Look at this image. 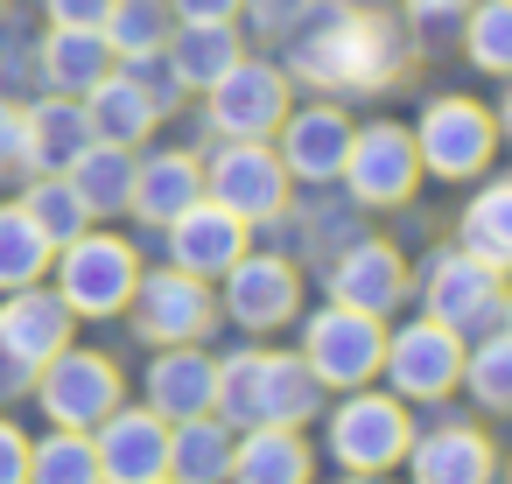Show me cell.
<instances>
[{
  "mask_svg": "<svg viewBox=\"0 0 512 484\" xmlns=\"http://www.w3.org/2000/svg\"><path fill=\"white\" fill-rule=\"evenodd\" d=\"M288 71L323 85V92H379L400 71V29L379 8H351V0H323L316 15H295Z\"/></svg>",
  "mask_w": 512,
  "mask_h": 484,
  "instance_id": "cell-1",
  "label": "cell"
},
{
  "mask_svg": "<svg viewBox=\"0 0 512 484\" xmlns=\"http://www.w3.org/2000/svg\"><path fill=\"white\" fill-rule=\"evenodd\" d=\"M323 379L295 358V351H239L218 365V400L211 414L225 428H253V421H281V428H302L316 407H323Z\"/></svg>",
  "mask_w": 512,
  "mask_h": 484,
  "instance_id": "cell-2",
  "label": "cell"
},
{
  "mask_svg": "<svg viewBox=\"0 0 512 484\" xmlns=\"http://www.w3.org/2000/svg\"><path fill=\"white\" fill-rule=\"evenodd\" d=\"M414 155H421V176H442V183L484 176L491 155H498V120H491V106H477V99H463V92L428 99V113L414 120Z\"/></svg>",
  "mask_w": 512,
  "mask_h": 484,
  "instance_id": "cell-3",
  "label": "cell"
},
{
  "mask_svg": "<svg viewBox=\"0 0 512 484\" xmlns=\"http://www.w3.org/2000/svg\"><path fill=\"white\" fill-rule=\"evenodd\" d=\"M57 260V295L71 316H120L134 302V281H141V253L120 239V232H78L71 246L50 253Z\"/></svg>",
  "mask_w": 512,
  "mask_h": 484,
  "instance_id": "cell-4",
  "label": "cell"
},
{
  "mask_svg": "<svg viewBox=\"0 0 512 484\" xmlns=\"http://www.w3.org/2000/svg\"><path fill=\"white\" fill-rule=\"evenodd\" d=\"M421 302H428V323H442L456 337H484L505 323V274L463 246H442L421 267Z\"/></svg>",
  "mask_w": 512,
  "mask_h": 484,
  "instance_id": "cell-5",
  "label": "cell"
},
{
  "mask_svg": "<svg viewBox=\"0 0 512 484\" xmlns=\"http://www.w3.org/2000/svg\"><path fill=\"white\" fill-rule=\"evenodd\" d=\"M337 183L351 190V204L365 211H393L421 190V155H414V134L400 120H372V127H351V148H344V169Z\"/></svg>",
  "mask_w": 512,
  "mask_h": 484,
  "instance_id": "cell-6",
  "label": "cell"
},
{
  "mask_svg": "<svg viewBox=\"0 0 512 484\" xmlns=\"http://www.w3.org/2000/svg\"><path fill=\"white\" fill-rule=\"evenodd\" d=\"M407 442H414V421H407V407H400L393 393L351 386V393L330 407V456H337L351 477L393 470V463L407 456Z\"/></svg>",
  "mask_w": 512,
  "mask_h": 484,
  "instance_id": "cell-7",
  "label": "cell"
},
{
  "mask_svg": "<svg viewBox=\"0 0 512 484\" xmlns=\"http://www.w3.org/2000/svg\"><path fill=\"white\" fill-rule=\"evenodd\" d=\"M29 386H36L50 428H78V435H92V428L120 407V365H113L106 351H78V344H64Z\"/></svg>",
  "mask_w": 512,
  "mask_h": 484,
  "instance_id": "cell-8",
  "label": "cell"
},
{
  "mask_svg": "<svg viewBox=\"0 0 512 484\" xmlns=\"http://www.w3.org/2000/svg\"><path fill=\"white\" fill-rule=\"evenodd\" d=\"M64 344H71V309H64V295L43 288V281L8 288V302H0V379H8V386H29Z\"/></svg>",
  "mask_w": 512,
  "mask_h": 484,
  "instance_id": "cell-9",
  "label": "cell"
},
{
  "mask_svg": "<svg viewBox=\"0 0 512 484\" xmlns=\"http://www.w3.org/2000/svg\"><path fill=\"white\" fill-rule=\"evenodd\" d=\"M379 358H386V330H379V316H358V309H344V302H330V309H316L309 323H302V365L323 379V386H372L379 379Z\"/></svg>",
  "mask_w": 512,
  "mask_h": 484,
  "instance_id": "cell-10",
  "label": "cell"
},
{
  "mask_svg": "<svg viewBox=\"0 0 512 484\" xmlns=\"http://www.w3.org/2000/svg\"><path fill=\"white\" fill-rule=\"evenodd\" d=\"M204 197L225 204L246 225H267V218L288 211V169H281V155L267 141H225L204 162Z\"/></svg>",
  "mask_w": 512,
  "mask_h": 484,
  "instance_id": "cell-11",
  "label": "cell"
},
{
  "mask_svg": "<svg viewBox=\"0 0 512 484\" xmlns=\"http://www.w3.org/2000/svg\"><path fill=\"white\" fill-rule=\"evenodd\" d=\"M127 309H134V330H141L148 344H204L211 323H218V295H211L197 274H183V267L141 274Z\"/></svg>",
  "mask_w": 512,
  "mask_h": 484,
  "instance_id": "cell-12",
  "label": "cell"
},
{
  "mask_svg": "<svg viewBox=\"0 0 512 484\" xmlns=\"http://www.w3.org/2000/svg\"><path fill=\"white\" fill-rule=\"evenodd\" d=\"M379 372L393 379V400H442L463 379V337L442 330V323H428V316L407 323V330H386Z\"/></svg>",
  "mask_w": 512,
  "mask_h": 484,
  "instance_id": "cell-13",
  "label": "cell"
},
{
  "mask_svg": "<svg viewBox=\"0 0 512 484\" xmlns=\"http://www.w3.org/2000/svg\"><path fill=\"white\" fill-rule=\"evenodd\" d=\"M204 99H211V127L225 141H274V127L288 113V71L260 64V57H239Z\"/></svg>",
  "mask_w": 512,
  "mask_h": 484,
  "instance_id": "cell-14",
  "label": "cell"
},
{
  "mask_svg": "<svg viewBox=\"0 0 512 484\" xmlns=\"http://www.w3.org/2000/svg\"><path fill=\"white\" fill-rule=\"evenodd\" d=\"M218 281H225V316L239 330H281L302 309V274L281 253H239Z\"/></svg>",
  "mask_w": 512,
  "mask_h": 484,
  "instance_id": "cell-15",
  "label": "cell"
},
{
  "mask_svg": "<svg viewBox=\"0 0 512 484\" xmlns=\"http://www.w3.org/2000/svg\"><path fill=\"white\" fill-rule=\"evenodd\" d=\"M344 148H351V113L344 106H288L281 127H274V155L288 169V183H337L344 169Z\"/></svg>",
  "mask_w": 512,
  "mask_h": 484,
  "instance_id": "cell-16",
  "label": "cell"
},
{
  "mask_svg": "<svg viewBox=\"0 0 512 484\" xmlns=\"http://www.w3.org/2000/svg\"><path fill=\"white\" fill-rule=\"evenodd\" d=\"M92 449H99V477L106 484H148V477H169V421L155 407H113L99 428H92Z\"/></svg>",
  "mask_w": 512,
  "mask_h": 484,
  "instance_id": "cell-17",
  "label": "cell"
},
{
  "mask_svg": "<svg viewBox=\"0 0 512 484\" xmlns=\"http://www.w3.org/2000/svg\"><path fill=\"white\" fill-rule=\"evenodd\" d=\"M162 239H169V267H183V274L211 281V274H225V267L246 253L253 225H246V218H232L225 204L197 197V204H183V211L162 225Z\"/></svg>",
  "mask_w": 512,
  "mask_h": 484,
  "instance_id": "cell-18",
  "label": "cell"
},
{
  "mask_svg": "<svg viewBox=\"0 0 512 484\" xmlns=\"http://www.w3.org/2000/svg\"><path fill=\"white\" fill-rule=\"evenodd\" d=\"M330 302L358 309V316H393L407 302V260L386 246V239H351L330 267Z\"/></svg>",
  "mask_w": 512,
  "mask_h": 484,
  "instance_id": "cell-19",
  "label": "cell"
},
{
  "mask_svg": "<svg viewBox=\"0 0 512 484\" xmlns=\"http://www.w3.org/2000/svg\"><path fill=\"white\" fill-rule=\"evenodd\" d=\"M85 148H92L85 99H64V92H50V99L22 106V162H29L36 176H64V169H71Z\"/></svg>",
  "mask_w": 512,
  "mask_h": 484,
  "instance_id": "cell-20",
  "label": "cell"
},
{
  "mask_svg": "<svg viewBox=\"0 0 512 484\" xmlns=\"http://www.w3.org/2000/svg\"><path fill=\"white\" fill-rule=\"evenodd\" d=\"M162 99L134 78V71H106L92 92H85V120H92V141H113V148H141L155 127H162Z\"/></svg>",
  "mask_w": 512,
  "mask_h": 484,
  "instance_id": "cell-21",
  "label": "cell"
},
{
  "mask_svg": "<svg viewBox=\"0 0 512 484\" xmlns=\"http://www.w3.org/2000/svg\"><path fill=\"white\" fill-rule=\"evenodd\" d=\"M239 57H246L239 22H176V29H169V50H162L176 92H211Z\"/></svg>",
  "mask_w": 512,
  "mask_h": 484,
  "instance_id": "cell-22",
  "label": "cell"
},
{
  "mask_svg": "<svg viewBox=\"0 0 512 484\" xmlns=\"http://www.w3.org/2000/svg\"><path fill=\"white\" fill-rule=\"evenodd\" d=\"M218 400V358H204L197 344H162V358L148 365V407L162 421H190L211 414Z\"/></svg>",
  "mask_w": 512,
  "mask_h": 484,
  "instance_id": "cell-23",
  "label": "cell"
},
{
  "mask_svg": "<svg viewBox=\"0 0 512 484\" xmlns=\"http://www.w3.org/2000/svg\"><path fill=\"white\" fill-rule=\"evenodd\" d=\"M204 197V162L197 155H183V148H155L148 162H134V197H127V211L134 218H148V225H169L183 204H197Z\"/></svg>",
  "mask_w": 512,
  "mask_h": 484,
  "instance_id": "cell-24",
  "label": "cell"
},
{
  "mask_svg": "<svg viewBox=\"0 0 512 484\" xmlns=\"http://www.w3.org/2000/svg\"><path fill=\"white\" fill-rule=\"evenodd\" d=\"M225 484H309V442H302V428L253 421L232 442V477Z\"/></svg>",
  "mask_w": 512,
  "mask_h": 484,
  "instance_id": "cell-25",
  "label": "cell"
},
{
  "mask_svg": "<svg viewBox=\"0 0 512 484\" xmlns=\"http://www.w3.org/2000/svg\"><path fill=\"white\" fill-rule=\"evenodd\" d=\"M414 456V484H491L498 477V456L477 428H435V435H414L407 442Z\"/></svg>",
  "mask_w": 512,
  "mask_h": 484,
  "instance_id": "cell-26",
  "label": "cell"
},
{
  "mask_svg": "<svg viewBox=\"0 0 512 484\" xmlns=\"http://www.w3.org/2000/svg\"><path fill=\"white\" fill-rule=\"evenodd\" d=\"M232 442H239V428H225L218 414L169 421V477L176 484H225L232 477Z\"/></svg>",
  "mask_w": 512,
  "mask_h": 484,
  "instance_id": "cell-27",
  "label": "cell"
},
{
  "mask_svg": "<svg viewBox=\"0 0 512 484\" xmlns=\"http://www.w3.org/2000/svg\"><path fill=\"white\" fill-rule=\"evenodd\" d=\"M106 71H120V57L106 50L99 29H50V43H43V78H50V92L85 99Z\"/></svg>",
  "mask_w": 512,
  "mask_h": 484,
  "instance_id": "cell-28",
  "label": "cell"
},
{
  "mask_svg": "<svg viewBox=\"0 0 512 484\" xmlns=\"http://www.w3.org/2000/svg\"><path fill=\"white\" fill-rule=\"evenodd\" d=\"M64 183L78 190V204H85L92 218H120V211H127V197H134V148L92 141V148L64 169Z\"/></svg>",
  "mask_w": 512,
  "mask_h": 484,
  "instance_id": "cell-29",
  "label": "cell"
},
{
  "mask_svg": "<svg viewBox=\"0 0 512 484\" xmlns=\"http://www.w3.org/2000/svg\"><path fill=\"white\" fill-rule=\"evenodd\" d=\"M456 246H463V253H477L484 267L512 274V176H491V183L463 204Z\"/></svg>",
  "mask_w": 512,
  "mask_h": 484,
  "instance_id": "cell-30",
  "label": "cell"
},
{
  "mask_svg": "<svg viewBox=\"0 0 512 484\" xmlns=\"http://www.w3.org/2000/svg\"><path fill=\"white\" fill-rule=\"evenodd\" d=\"M169 29H176L169 0H113L106 22H99V36H106V50H113L120 64L162 57V50H169Z\"/></svg>",
  "mask_w": 512,
  "mask_h": 484,
  "instance_id": "cell-31",
  "label": "cell"
},
{
  "mask_svg": "<svg viewBox=\"0 0 512 484\" xmlns=\"http://www.w3.org/2000/svg\"><path fill=\"white\" fill-rule=\"evenodd\" d=\"M22 484H106L92 435H78V428H50L43 442L29 435V477Z\"/></svg>",
  "mask_w": 512,
  "mask_h": 484,
  "instance_id": "cell-32",
  "label": "cell"
},
{
  "mask_svg": "<svg viewBox=\"0 0 512 484\" xmlns=\"http://www.w3.org/2000/svg\"><path fill=\"white\" fill-rule=\"evenodd\" d=\"M50 253H57V246L29 225L22 204H0V295L43 281V274H50Z\"/></svg>",
  "mask_w": 512,
  "mask_h": 484,
  "instance_id": "cell-33",
  "label": "cell"
},
{
  "mask_svg": "<svg viewBox=\"0 0 512 484\" xmlns=\"http://www.w3.org/2000/svg\"><path fill=\"white\" fill-rule=\"evenodd\" d=\"M463 50L484 78H512V0H470L463 8Z\"/></svg>",
  "mask_w": 512,
  "mask_h": 484,
  "instance_id": "cell-34",
  "label": "cell"
},
{
  "mask_svg": "<svg viewBox=\"0 0 512 484\" xmlns=\"http://www.w3.org/2000/svg\"><path fill=\"white\" fill-rule=\"evenodd\" d=\"M463 386L477 393V407L512 414V330H484L463 351Z\"/></svg>",
  "mask_w": 512,
  "mask_h": 484,
  "instance_id": "cell-35",
  "label": "cell"
},
{
  "mask_svg": "<svg viewBox=\"0 0 512 484\" xmlns=\"http://www.w3.org/2000/svg\"><path fill=\"white\" fill-rule=\"evenodd\" d=\"M22 211H29V225H36L50 246H71L78 232H92V211L78 204V190H71L64 176H36L29 197H22Z\"/></svg>",
  "mask_w": 512,
  "mask_h": 484,
  "instance_id": "cell-36",
  "label": "cell"
},
{
  "mask_svg": "<svg viewBox=\"0 0 512 484\" xmlns=\"http://www.w3.org/2000/svg\"><path fill=\"white\" fill-rule=\"evenodd\" d=\"M50 8V29H99L113 0H43Z\"/></svg>",
  "mask_w": 512,
  "mask_h": 484,
  "instance_id": "cell-37",
  "label": "cell"
},
{
  "mask_svg": "<svg viewBox=\"0 0 512 484\" xmlns=\"http://www.w3.org/2000/svg\"><path fill=\"white\" fill-rule=\"evenodd\" d=\"M22 477H29V435L0 421V484H22Z\"/></svg>",
  "mask_w": 512,
  "mask_h": 484,
  "instance_id": "cell-38",
  "label": "cell"
},
{
  "mask_svg": "<svg viewBox=\"0 0 512 484\" xmlns=\"http://www.w3.org/2000/svg\"><path fill=\"white\" fill-rule=\"evenodd\" d=\"M246 0H169V15L176 22H239Z\"/></svg>",
  "mask_w": 512,
  "mask_h": 484,
  "instance_id": "cell-39",
  "label": "cell"
},
{
  "mask_svg": "<svg viewBox=\"0 0 512 484\" xmlns=\"http://www.w3.org/2000/svg\"><path fill=\"white\" fill-rule=\"evenodd\" d=\"M29 169L22 162V106H0V176H15Z\"/></svg>",
  "mask_w": 512,
  "mask_h": 484,
  "instance_id": "cell-40",
  "label": "cell"
},
{
  "mask_svg": "<svg viewBox=\"0 0 512 484\" xmlns=\"http://www.w3.org/2000/svg\"><path fill=\"white\" fill-rule=\"evenodd\" d=\"M463 8H470V0H407V15H414V22H456Z\"/></svg>",
  "mask_w": 512,
  "mask_h": 484,
  "instance_id": "cell-41",
  "label": "cell"
},
{
  "mask_svg": "<svg viewBox=\"0 0 512 484\" xmlns=\"http://www.w3.org/2000/svg\"><path fill=\"white\" fill-rule=\"evenodd\" d=\"M491 120H498V134L512 141V85H505V99H498V113H491Z\"/></svg>",
  "mask_w": 512,
  "mask_h": 484,
  "instance_id": "cell-42",
  "label": "cell"
},
{
  "mask_svg": "<svg viewBox=\"0 0 512 484\" xmlns=\"http://www.w3.org/2000/svg\"><path fill=\"white\" fill-rule=\"evenodd\" d=\"M505 330H512V288H505Z\"/></svg>",
  "mask_w": 512,
  "mask_h": 484,
  "instance_id": "cell-43",
  "label": "cell"
},
{
  "mask_svg": "<svg viewBox=\"0 0 512 484\" xmlns=\"http://www.w3.org/2000/svg\"><path fill=\"white\" fill-rule=\"evenodd\" d=\"M344 484H379V477H344Z\"/></svg>",
  "mask_w": 512,
  "mask_h": 484,
  "instance_id": "cell-44",
  "label": "cell"
},
{
  "mask_svg": "<svg viewBox=\"0 0 512 484\" xmlns=\"http://www.w3.org/2000/svg\"><path fill=\"white\" fill-rule=\"evenodd\" d=\"M148 484H176V477H148Z\"/></svg>",
  "mask_w": 512,
  "mask_h": 484,
  "instance_id": "cell-45",
  "label": "cell"
},
{
  "mask_svg": "<svg viewBox=\"0 0 512 484\" xmlns=\"http://www.w3.org/2000/svg\"><path fill=\"white\" fill-rule=\"evenodd\" d=\"M505 484H512V470H505Z\"/></svg>",
  "mask_w": 512,
  "mask_h": 484,
  "instance_id": "cell-46",
  "label": "cell"
}]
</instances>
